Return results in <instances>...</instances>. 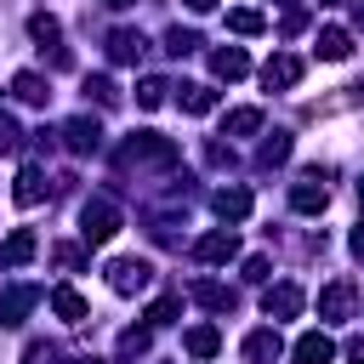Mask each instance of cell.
Here are the masks:
<instances>
[{"label": "cell", "instance_id": "f6af8a7d", "mask_svg": "<svg viewBox=\"0 0 364 364\" xmlns=\"http://www.w3.org/2000/svg\"><path fill=\"white\" fill-rule=\"evenodd\" d=\"M358 28H364V0H358Z\"/></svg>", "mask_w": 364, "mask_h": 364}, {"label": "cell", "instance_id": "d6a6232c", "mask_svg": "<svg viewBox=\"0 0 364 364\" xmlns=\"http://www.w3.org/2000/svg\"><path fill=\"white\" fill-rule=\"evenodd\" d=\"M51 262H57V267H68V273H74V267H80V262H85V250H80V245H51Z\"/></svg>", "mask_w": 364, "mask_h": 364}, {"label": "cell", "instance_id": "44dd1931", "mask_svg": "<svg viewBox=\"0 0 364 364\" xmlns=\"http://www.w3.org/2000/svg\"><path fill=\"white\" fill-rule=\"evenodd\" d=\"M182 347H188L193 358H216V353H222V330H216V324H193V330L182 336Z\"/></svg>", "mask_w": 364, "mask_h": 364}, {"label": "cell", "instance_id": "277c9868", "mask_svg": "<svg viewBox=\"0 0 364 364\" xmlns=\"http://www.w3.org/2000/svg\"><path fill=\"white\" fill-rule=\"evenodd\" d=\"M353 307H358V290H353V279H330V284L318 290V318L341 324V318H353Z\"/></svg>", "mask_w": 364, "mask_h": 364}, {"label": "cell", "instance_id": "4fadbf2b", "mask_svg": "<svg viewBox=\"0 0 364 364\" xmlns=\"http://www.w3.org/2000/svg\"><path fill=\"white\" fill-rule=\"evenodd\" d=\"M290 358H296V364H330V358H336V341H330L324 330H307V336H296Z\"/></svg>", "mask_w": 364, "mask_h": 364}, {"label": "cell", "instance_id": "ac0fdd59", "mask_svg": "<svg viewBox=\"0 0 364 364\" xmlns=\"http://www.w3.org/2000/svg\"><path fill=\"white\" fill-rule=\"evenodd\" d=\"M11 199H17V205H40V199H46V171H40V165H23L17 182H11Z\"/></svg>", "mask_w": 364, "mask_h": 364}, {"label": "cell", "instance_id": "484cf974", "mask_svg": "<svg viewBox=\"0 0 364 364\" xmlns=\"http://www.w3.org/2000/svg\"><path fill=\"white\" fill-rule=\"evenodd\" d=\"M290 159V131H273L262 148H256V165H284Z\"/></svg>", "mask_w": 364, "mask_h": 364}, {"label": "cell", "instance_id": "f546056e", "mask_svg": "<svg viewBox=\"0 0 364 364\" xmlns=\"http://www.w3.org/2000/svg\"><path fill=\"white\" fill-rule=\"evenodd\" d=\"M85 97H97L102 108H114V102H119V85H114L108 74H91V80H85Z\"/></svg>", "mask_w": 364, "mask_h": 364}, {"label": "cell", "instance_id": "3957f363", "mask_svg": "<svg viewBox=\"0 0 364 364\" xmlns=\"http://www.w3.org/2000/svg\"><path fill=\"white\" fill-rule=\"evenodd\" d=\"M108 284H114L119 296H136V290L154 284V262H142V256H119V262H108Z\"/></svg>", "mask_w": 364, "mask_h": 364}, {"label": "cell", "instance_id": "8d00e7d4", "mask_svg": "<svg viewBox=\"0 0 364 364\" xmlns=\"http://www.w3.org/2000/svg\"><path fill=\"white\" fill-rule=\"evenodd\" d=\"M301 28H307V11L290 6V11H284V34H301Z\"/></svg>", "mask_w": 364, "mask_h": 364}, {"label": "cell", "instance_id": "8fae6325", "mask_svg": "<svg viewBox=\"0 0 364 364\" xmlns=\"http://www.w3.org/2000/svg\"><path fill=\"white\" fill-rule=\"evenodd\" d=\"M250 205H256V199H250V188H239V182L210 193V210H216L222 222H245V216H250Z\"/></svg>", "mask_w": 364, "mask_h": 364}, {"label": "cell", "instance_id": "83f0119b", "mask_svg": "<svg viewBox=\"0 0 364 364\" xmlns=\"http://www.w3.org/2000/svg\"><path fill=\"white\" fill-rule=\"evenodd\" d=\"M148 341H154V330H148V324H142V330H125V336H119V358H125V364H131V358H142V353H148Z\"/></svg>", "mask_w": 364, "mask_h": 364}, {"label": "cell", "instance_id": "7dc6e473", "mask_svg": "<svg viewBox=\"0 0 364 364\" xmlns=\"http://www.w3.org/2000/svg\"><path fill=\"white\" fill-rule=\"evenodd\" d=\"M279 6H296V0H279Z\"/></svg>", "mask_w": 364, "mask_h": 364}, {"label": "cell", "instance_id": "e0dca14e", "mask_svg": "<svg viewBox=\"0 0 364 364\" xmlns=\"http://www.w3.org/2000/svg\"><path fill=\"white\" fill-rule=\"evenodd\" d=\"M279 353H284V341H279V330H273V324L245 336V358H250V364H273Z\"/></svg>", "mask_w": 364, "mask_h": 364}, {"label": "cell", "instance_id": "74e56055", "mask_svg": "<svg viewBox=\"0 0 364 364\" xmlns=\"http://www.w3.org/2000/svg\"><path fill=\"white\" fill-rule=\"evenodd\" d=\"M205 159H210V165H233V148H222V142H210V148H205Z\"/></svg>", "mask_w": 364, "mask_h": 364}, {"label": "cell", "instance_id": "9c48e42d", "mask_svg": "<svg viewBox=\"0 0 364 364\" xmlns=\"http://www.w3.org/2000/svg\"><path fill=\"white\" fill-rule=\"evenodd\" d=\"M63 142H68V154H97V148H102V125H97L91 114H74V119L63 125Z\"/></svg>", "mask_w": 364, "mask_h": 364}, {"label": "cell", "instance_id": "d590c367", "mask_svg": "<svg viewBox=\"0 0 364 364\" xmlns=\"http://www.w3.org/2000/svg\"><path fill=\"white\" fill-rule=\"evenodd\" d=\"M17 142H23L17 119H6V114H0V154H17Z\"/></svg>", "mask_w": 364, "mask_h": 364}, {"label": "cell", "instance_id": "5b68a950", "mask_svg": "<svg viewBox=\"0 0 364 364\" xmlns=\"http://www.w3.org/2000/svg\"><path fill=\"white\" fill-rule=\"evenodd\" d=\"M233 256H239V233L233 228H210L205 239H193V262H205V267L233 262Z\"/></svg>", "mask_w": 364, "mask_h": 364}, {"label": "cell", "instance_id": "603a6c76", "mask_svg": "<svg viewBox=\"0 0 364 364\" xmlns=\"http://www.w3.org/2000/svg\"><path fill=\"white\" fill-rule=\"evenodd\" d=\"M176 102H182V114H210L216 108V85H182Z\"/></svg>", "mask_w": 364, "mask_h": 364}, {"label": "cell", "instance_id": "f35d334b", "mask_svg": "<svg viewBox=\"0 0 364 364\" xmlns=\"http://www.w3.org/2000/svg\"><path fill=\"white\" fill-rule=\"evenodd\" d=\"M347 245H353V256H358V262H364V222H358V228H353V239H347Z\"/></svg>", "mask_w": 364, "mask_h": 364}, {"label": "cell", "instance_id": "ee69618b", "mask_svg": "<svg viewBox=\"0 0 364 364\" xmlns=\"http://www.w3.org/2000/svg\"><path fill=\"white\" fill-rule=\"evenodd\" d=\"M102 6H131V0H102Z\"/></svg>", "mask_w": 364, "mask_h": 364}, {"label": "cell", "instance_id": "d6986e66", "mask_svg": "<svg viewBox=\"0 0 364 364\" xmlns=\"http://www.w3.org/2000/svg\"><path fill=\"white\" fill-rule=\"evenodd\" d=\"M142 51H148V40H142L136 28H114V34H108V57H114V63H136Z\"/></svg>", "mask_w": 364, "mask_h": 364}, {"label": "cell", "instance_id": "7bdbcfd3", "mask_svg": "<svg viewBox=\"0 0 364 364\" xmlns=\"http://www.w3.org/2000/svg\"><path fill=\"white\" fill-rule=\"evenodd\" d=\"M318 6H347V0H318Z\"/></svg>", "mask_w": 364, "mask_h": 364}, {"label": "cell", "instance_id": "7c38bea8", "mask_svg": "<svg viewBox=\"0 0 364 364\" xmlns=\"http://www.w3.org/2000/svg\"><path fill=\"white\" fill-rule=\"evenodd\" d=\"M34 250H40V239L28 228H11L0 239V267H23V262H34Z\"/></svg>", "mask_w": 364, "mask_h": 364}, {"label": "cell", "instance_id": "2e32d148", "mask_svg": "<svg viewBox=\"0 0 364 364\" xmlns=\"http://www.w3.org/2000/svg\"><path fill=\"white\" fill-rule=\"evenodd\" d=\"M51 313H57L63 324H85L91 307H85V296H80L74 284H57V290H51Z\"/></svg>", "mask_w": 364, "mask_h": 364}, {"label": "cell", "instance_id": "1f68e13d", "mask_svg": "<svg viewBox=\"0 0 364 364\" xmlns=\"http://www.w3.org/2000/svg\"><path fill=\"white\" fill-rule=\"evenodd\" d=\"M165 91H171V85H165V80H154V74H148V80H142V85H136V102H142V108H159V102H165Z\"/></svg>", "mask_w": 364, "mask_h": 364}, {"label": "cell", "instance_id": "d4e9b609", "mask_svg": "<svg viewBox=\"0 0 364 364\" xmlns=\"http://www.w3.org/2000/svg\"><path fill=\"white\" fill-rule=\"evenodd\" d=\"M228 28H233V34H262L267 17H262L256 6H233V11H228Z\"/></svg>", "mask_w": 364, "mask_h": 364}, {"label": "cell", "instance_id": "7a4b0ae2", "mask_svg": "<svg viewBox=\"0 0 364 364\" xmlns=\"http://www.w3.org/2000/svg\"><path fill=\"white\" fill-rule=\"evenodd\" d=\"M119 159L125 165H176V142L159 136V131H136V136H125Z\"/></svg>", "mask_w": 364, "mask_h": 364}, {"label": "cell", "instance_id": "e575fe53", "mask_svg": "<svg viewBox=\"0 0 364 364\" xmlns=\"http://www.w3.org/2000/svg\"><path fill=\"white\" fill-rule=\"evenodd\" d=\"M267 273H273L267 256H245V279H250V284H267Z\"/></svg>", "mask_w": 364, "mask_h": 364}, {"label": "cell", "instance_id": "b9f144b4", "mask_svg": "<svg viewBox=\"0 0 364 364\" xmlns=\"http://www.w3.org/2000/svg\"><path fill=\"white\" fill-rule=\"evenodd\" d=\"M68 364H102V358H91V353H80V358H68Z\"/></svg>", "mask_w": 364, "mask_h": 364}, {"label": "cell", "instance_id": "4316f807", "mask_svg": "<svg viewBox=\"0 0 364 364\" xmlns=\"http://www.w3.org/2000/svg\"><path fill=\"white\" fill-rule=\"evenodd\" d=\"M176 313H182V296H159V301L148 307V330H165Z\"/></svg>", "mask_w": 364, "mask_h": 364}, {"label": "cell", "instance_id": "ba28073f", "mask_svg": "<svg viewBox=\"0 0 364 364\" xmlns=\"http://www.w3.org/2000/svg\"><path fill=\"white\" fill-rule=\"evenodd\" d=\"M296 80H301V57H296V51H279V57L262 63V85H267V91H290Z\"/></svg>", "mask_w": 364, "mask_h": 364}, {"label": "cell", "instance_id": "8992f818", "mask_svg": "<svg viewBox=\"0 0 364 364\" xmlns=\"http://www.w3.org/2000/svg\"><path fill=\"white\" fill-rule=\"evenodd\" d=\"M34 307H40V290H34V284H6V290H0V324H6V330H17Z\"/></svg>", "mask_w": 364, "mask_h": 364}, {"label": "cell", "instance_id": "9a60e30c", "mask_svg": "<svg viewBox=\"0 0 364 364\" xmlns=\"http://www.w3.org/2000/svg\"><path fill=\"white\" fill-rule=\"evenodd\" d=\"M11 97H17V102H34V108H46L51 85H46V74H34V68H17V74H11Z\"/></svg>", "mask_w": 364, "mask_h": 364}, {"label": "cell", "instance_id": "bcb514c9", "mask_svg": "<svg viewBox=\"0 0 364 364\" xmlns=\"http://www.w3.org/2000/svg\"><path fill=\"white\" fill-rule=\"evenodd\" d=\"M358 199H364V176H358Z\"/></svg>", "mask_w": 364, "mask_h": 364}, {"label": "cell", "instance_id": "60d3db41", "mask_svg": "<svg viewBox=\"0 0 364 364\" xmlns=\"http://www.w3.org/2000/svg\"><path fill=\"white\" fill-rule=\"evenodd\" d=\"M188 11H216V0H182Z\"/></svg>", "mask_w": 364, "mask_h": 364}, {"label": "cell", "instance_id": "52a82bcc", "mask_svg": "<svg viewBox=\"0 0 364 364\" xmlns=\"http://www.w3.org/2000/svg\"><path fill=\"white\" fill-rule=\"evenodd\" d=\"M307 307V296H301V284H267V296H262V313L279 324V318H296Z\"/></svg>", "mask_w": 364, "mask_h": 364}, {"label": "cell", "instance_id": "4dcf8cb0", "mask_svg": "<svg viewBox=\"0 0 364 364\" xmlns=\"http://www.w3.org/2000/svg\"><path fill=\"white\" fill-rule=\"evenodd\" d=\"M165 51H171V57H188V51H199V34H193V28H171V34H165Z\"/></svg>", "mask_w": 364, "mask_h": 364}, {"label": "cell", "instance_id": "5bb4252c", "mask_svg": "<svg viewBox=\"0 0 364 364\" xmlns=\"http://www.w3.org/2000/svg\"><path fill=\"white\" fill-rule=\"evenodd\" d=\"M199 307H210V313H233L239 307V296L228 290V284H216V279H193V290H188Z\"/></svg>", "mask_w": 364, "mask_h": 364}, {"label": "cell", "instance_id": "ab89813d", "mask_svg": "<svg viewBox=\"0 0 364 364\" xmlns=\"http://www.w3.org/2000/svg\"><path fill=\"white\" fill-rule=\"evenodd\" d=\"M347 358H353V364H364V336H358V341L347 347Z\"/></svg>", "mask_w": 364, "mask_h": 364}, {"label": "cell", "instance_id": "f1b7e54d", "mask_svg": "<svg viewBox=\"0 0 364 364\" xmlns=\"http://www.w3.org/2000/svg\"><path fill=\"white\" fill-rule=\"evenodd\" d=\"M28 34H34V40H40V46H51V40H57V34H63V23H57V17H51V11H34V17H28Z\"/></svg>", "mask_w": 364, "mask_h": 364}, {"label": "cell", "instance_id": "cb8c5ba5", "mask_svg": "<svg viewBox=\"0 0 364 364\" xmlns=\"http://www.w3.org/2000/svg\"><path fill=\"white\" fill-rule=\"evenodd\" d=\"M256 131H262V108H233L222 125V136H256Z\"/></svg>", "mask_w": 364, "mask_h": 364}, {"label": "cell", "instance_id": "6da1fadb", "mask_svg": "<svg viewBox=\"0 0 364 364\" xmlns=\"http://www.w3.org/2000/svg\"><path fill=\"white\" fill-rule=\"evenodd\" d=\"M119 228H125V216H119V205H114V199H102V193H97V199H85V205H80V239H85V245H108Z\"/></svg>", "mask_w": 364, "mask_h": 364}, {"label": "cell", "instance_id": "30bf717a", "mask_svg": "<svg viewBox=\"0 0 364 364\" xmlns=\"http://www.w3.org/2000/svg\"><path fill=\"white\" fill-rule=\"evenodd\" d=\"M324 205H330V188L318 182V171H313V176H301V182L290 188V210H301V216H318Z\"/></svg>", "mask_w": 364, "mask_h": 364}, {"label": "cell", "instance_id": "836d02e7", "mask_svg": "<svg viewBox=\"0 0 364 364\" xmlns=\"http://www.w3.org/2000/svg\"><path fill=\"white\" fill-rule=\"evenodd\" d=\"M23 364H57V347L51 341H28L23 347Z\"/></svg>", "mask_w": 364, "mask_h": 364}, {"label": "cell", "instance_id": "ffe728a7", "mask_svg": "<svg viewBox=\"0 0 364 364\" xmlns=\"http://www.w3.org/2000/svg\"><path fill=\"white\" fill-rule=\"evenodd\" d=\"M210 68H216V80H245L250 74V57L239 46H222V51H210Z\"/></svg>", "mask_w": 364, "mask_h": 364}, {"label": "cell", "instance_id": "7402d4cb", "mask_svg": "<svg viewBox=\"0 0 364 364\" xmlns=\"http://www.w3.org/2000/svg\"><path fill=\"white\" fill-rule=\"evenodd\" d=\"M318 57H324V63L353 57V34H347V28H318Z\"/></svg>", "mask_w": 364, "mask_h": 364}]
</instances>
